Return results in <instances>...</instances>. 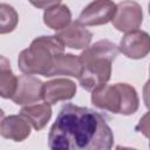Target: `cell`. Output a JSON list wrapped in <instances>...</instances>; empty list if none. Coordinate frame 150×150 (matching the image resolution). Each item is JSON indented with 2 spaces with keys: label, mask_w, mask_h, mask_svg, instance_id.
Wrapping results in <instances>:
<instances>
[{
  "label": "cell",
  "mask_w": 150,
  "mask_h": 150,
  "mask_svg": "<svg viewBox=\"0 0 150 150\" xmlns=\"http://www.w3.org/2000/svg\"><path fill=\"white\" fill-rule=\"evenodd\" d=\"M43 22L50 29L57 32L62 30L71 22V13L69 7L61 1H55L54 5L45 9Z\"/></svg>",
  "instance_id": "cell-12"
},
{
  "label": "cell",
  "mask_w": 150,
  "mask_h": 150,
  "mask_svg": "<svg viewBox=\"0 0 150 150\" xmlns=\"http://www.w3.org/2000/svg\"><path fill=\"white\" fill-rule=\"evenodd\" d=\"M120 52L127 57L132 60H139L148 55L150 50V38L144 30L137 29L125 33L122 38L118 47Z\"/></svg>",
  "instance_id": "cell-8"
},
{
  "label": "cell",
  "mask_w": 150,
  "mask_h": 150,
  "mask_svg": "<svg viewBox=\"0 0 150 150\" xmlns=\"http://www.w3.org/2000/svg\"><path fill=\"white\" fill-rule=\"evenodd\" d=\"M64 53V47L55 35L35 38L28 48L18 57V67L25 75H48L57 55Z\"/></svg>",
  "instance_id": "cell-3"
},
{
  "label": "cell",
  "mask_w": 150,
  "mask_h": 150,
  "mask_svg": "<svg viewBox=\"0 0 150 150\" xmlns=\"http://www.w3.org/2000/svg\"><path fill=\"white\" fill-rule=\"evenodd\" d=\"M82 71V64L79 56L73 54H60L55 57L52 69L49 70L47 77L57 76V75H66L79 79Z\"/></svg>",
  "instance_id": "cell-13"
},
{
  "label": "cell",
  "mask_w": 150,
  "mask_h": 150,
  "mask_svg": "<svg viewBox=\"0 0 150 150\" xmlns=\"http://www.w3.org/2000/svg\"><path fill=\"white\" fill-rule=\"evenodd\" d=\"M114 134L100 112L64 104L48 134L49 150H111Z\"/></svg>",
  "instance_id": "cell-1"
},
{
  "label": "cell",
  "mask_w": 150,
  "mask_h": 150,
  "mask_svg": "<svg viewBox=\"0 0 150 150\" xmlns=\"http://www.w3.org/2000/svg\"><path fill=\"white\" fill-rule=\"evenodd\" d=\"M143 21L142 7L136 1H121L116 4V12L111 20L112 26L124 33L137 30Z\"/></svg>",
  "instance_id": "cell-5"
},
{
  "label": "cell",
  "mask_w": 150,
  "mask_h": 150,
  "mask_svg": "<svg viewBox=\"0 0 150 150\" xmlns=\"http://www.w3.org/2000/svg\"><path fill=\"white\" fill-rule=\"evenodd\" d=\"M90 100L98 109L124 116L135 114L139 105L137 91L128 83L105 84L91 91Z\"/></svg>",
  "instance_id": "cell-4"
},
{
  "label": "cell",
  "mask_w": 150,
  "mask_h": 150,
  "mask_svg": "<svg viewBox=\"0 0 150 150\" xmlns=\"http://www.w3.org/2000/svg\"><path fill=\"white\" fill-rule=\"evenodd\" d=\"M19 22V15L13 6L8 4H0V34H8L13 32Z\"/></svg>",
  "instance_id": "cell-16"
},
{
  "label": "cell",
  "mask_w": 150,
  "mask_h": 150,
  "mask_svg": "<svg viewBox=\"0 0 150 150\" xmlns=\"http://www.w3.org/2000/svg\"><path fill=\"white\" fill-rule=\"evenodd\" d=\"M18 77L14 75L9 60L0 55V97L11 98L16 88Z\"/></svg>",
  "instance_id": "cell-15"
},
{
  "label": "cell",
  "mask_w": 150,
  "mask_h": 150,
  "mask_svg": "<svg viewBox=\"0 0 150 150\" xmlns=\"http://www.w3.org/2000/svg\"><path fill=\"white\" fill-rule=\"evenodd\" d=\"M76 84L68 79H55L43 83L42 98L49 105L60 101H67L75 96Z\"/></svg>",
  "instance_id": "cell-9"
},
{
  "label": "cell",
  "mask_w": 150,
  "mask_h": 150,
  "mask_svg": "<svg viewBox=\"0 0 150 150\" xmlns=\"http://www.w3.org/2000/svg\"><path fill=\"white\" fill-rule=\"evenodd\" d=\"M2 118H4V110H2V109H0V124H1Z\"/></svg>",
  "instance_id": "cell-18"
},
{
  "label": "cell",
  "mask_w": 150,
  "mask_h": 150,
  "mask_svg": "<svg viewBox=\"0 0 150 150\" xmlns=\"http://www.w3.org/2000/svg\"><path fill=\"white\" fill-rule=\"evenodd\" d=\"M115 150H137L135 148H129V146H122V145H117L115 148Z\"/></svg>",
  "instance_id": "cell-17"
},
{
  "label": "cell",
  "mask_w": 150,
  "mask_h": 150,
  "mask_svg": "<svg viewBox=\"0 0 150 150\" xmlns=\"http://www.w3.org/2000/svg\"><path fill=\"white\" fill-rule=\"evenodd\" d=\"M118 54V47L109 40H100L87 47L79 59L82 64V71L79 82L87 91H94L110 80L111 63Z\"/></svg>",
  "instance_id": "cell-2"
},
{
  "label": "cell",
  "mask_w": 150,
  "mask_h": 150,
  "mask_svg": "<svg viewBox=\"0 0 150 150\" xmlns=\"http://www.w3.org/2000/svg\"><path fill=\"white\" fill-rule=\"evenodd\" d=\"M20 115L35 129L41 130L46 127L52 117V107L48 103H36L26 105L20 110Z\"/></svg>",
  "instance_id": "cell-14"
},
{
  "label": "cell",
  "mask_w": 150,
  "mask_h": 150,
  "mask_svg": "<svg viewBox=\"0 0 150 150\" xmlns=\"http://www.w3.org/2000/svg\"><path fill=\"white\" fill-rule=\"evenodd\" d=\"M116 12V4L109 0H97L87 5L79 15L82 26H100L110 22Z\"/></svg>",
  "instance_id": "cell-6"
},
{
  "label": "cell",
  "mask_w": 150,
  "mask_h": 150,
  "mask_svg": "<svg viewBox=\"0 0 150 150\" xmlns=\"http://www.w3.org/2000/svg\"><path fill=\"white\" fill-rule=\"evenodd\" d=\"M41 80L33 75H21L18 77L16 88L11 100L18 105H30L42 100Z\"/></svg>",
  "instance_id": "cell-7"
},
{
  "label": "cell",
  "mask_w": 150,
  "mask_h": 150,
  "mask_svg": "<svg viewBox=\"0 0 150 150\" xmlns=\"http://www.w3.org/2000/svg\"><path fill=\"white\" fill-rule=\"evenodd\" d=\"M0 135L14 142H22L30 135V124L21 115H9L2 118Z\"/></svg>",
  "instance_id": "cell-11"
},
{
  "label": "cell",
  "mask_w": 150,
  "mask_h": 150,
  "mask_svg": "<svg viewBox=\"0 0 150 150\" xmlns=\"http://www.w3.org/2000/svg\"><path fill=\"white\" fill-rule=\"evenodd\" d=\"M55 36L61 41L63 47L71 49H86L91 42L93 34L84 26L74 21L62 30L57 32Z\"/></svg>",
  "instance_id": "cell-10"
}]
</instances>
